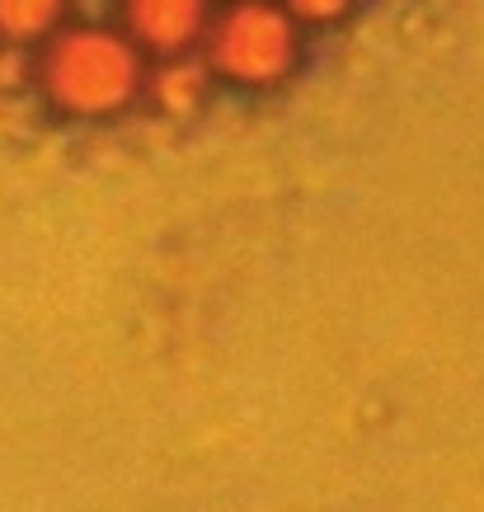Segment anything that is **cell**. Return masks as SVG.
<instances>
[{"label":"cell","mask_w":484,"mask_h":512,"mask_svg":"<svg viewBox=\"0 0 484 512\" xmlns=\"http://www.w3.org/2000/svg\"><path fill=\"white\" fill-rule=\"evenodd\" d=\"M287 10L292 19H306V24H334V19H344L353 10V0H287Z\"/></svg>","instance_id":"8992f818"},{"label":"cell","mask_w":484,"mask_h":512,"mask_svg":"<svg viewBox=\"0 0 484 512\" xmlns=\"http://www.w3.org/2000/svg\"><path fill=\"white\" fill-rule=\"evenodd\" d=\"M151 94L165 113H193L207 94V71L193 57H165V66L151 76Z\"/></svg>","instance_id":"5b68a950"},{"label":"cell","mask_w":484,"mask_h":512,"mask_svg":"<svg viewBox=\"0 0 484 512\" xmlns=\"http://www.w3.org/2000/svg\"><path fill=\"white\" fill-rule=\"evenodd\" d=\"M301 62V29L287 5L273 0H240L207 29V66L217 76L268 90L297 71Z\"/></svg>","instance_id":"7a4b0ae2"},{"label":"cell","mask_w":484,"mask_h":512,"mask_svg":"<svg viewBox=\"0 0 484 512\" xmlns=\"http://www.w3.org/2000/svg\"><path fill=\"white\" fill-rule=\"evenodd\" d=\"M62 15H66V0H0V43L33 47L43 38L52 43Z\"/></svg>","instance_id":"277c9868"},{"label":"cell","mask_w":484,"mask_h":512,"mask_svg":"<svg viewBox=\"0 0 484 512\" xmlns=\"http://www.w3.org/2000/svg\"><path fill=\"white\" fill-rule=\"evenodd\" d=\"M127 38L160 57H184L212 29V0H123Z\"/></svg>","instance_id":"3957f363"},{"label":"cell","mask_w":484,"mask_h":512,"mask_svg":"<svg viewBox=\"0 0 484 512\" xmlns=\"http://www.w3.org/2000/svg\"><path fill=\"white\" fill-rule=\"evenodd\" d=\"M38 85L71 118H109L127 109L146 85L141 47L109 24L62 29L38 62Z\"/></svg>","instance_id":"6da1fadb"}]
</instances>
